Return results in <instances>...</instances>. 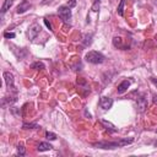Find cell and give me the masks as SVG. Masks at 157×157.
I'll use <instances>...</instances> for the list:
<instances>
[{"mask_svg": "<svg viewBox=\"0 0 157 157\" xmlns=\"http://www.w3.org/2000/svg\"><path fill=\"white\" fill-rule=\"evenodd\" d=\"M156 133H157V130H156Z\"/></svg>", "mask_w": 157, "mask_h": 157, "instance_id": "cell-27", "label": "cell"}, {"mask_svg": "<svg viewBox=\"0 0 157 157\" xmlns=\"http://www.w3.org/2000/svg\"><path fill=\"white\" fill-rule=\"evenodd\" d=\"M124 4H125V0H120V3L118 5V9H117V12H118L119 16L124 15Z\"/></svg>", "mask_w": 157, "mask_h": 157, "instance_id": "cell-14", "label": "cell"}, {"mask_svg": "<svg viewBox=\"0 0 157 157\" xmlns=\"http://www.w3.org/2000/svg\"><path fill=\"white\" fill-rule=\"evenodd\" d=\"M156 146H157V142H156Z\"/></svg>", "mask_w": 157, "mask_h": 157, "instance_id": "cell-26", "label": "cell"}, {"mask_svg": "<svg viewBox=\"0 0 157 157\" xmlns=\"http://www.w3.org/2000/svg\"><path fill=\"white\" fill-rule=\"evenodd\" d=\"M41 32V26L38 25V23H33L30 28H28V31H27V38L30 39V41H33L36 37H37V34Z\"/></svg>", "mask_w": 157, "mask_h": 157, "instance_id": "cell-4", "label": "cell"}, {"mask_svg": "<svg viewBox=\"0 0 157 157\" xmlns=\"http://www.w3.org/2000/svg\"><path fill=\"white\" fill-rule=\"evenodd\" d=\"M150 80H151V82H153V84L157 86V79H155V77H150Z\"/></svg>", "mask_w": 157, "mask_h": 157, "instance_id": "cell-24", "label": "cell"}, {"mask_svg": "<svg viewBox=\"0 0 157 157\" xmlns=\"http://www.w3.org/2000/svg\"><path fill=\"white\" fill-rule=\"evenodd\" d=\"M136 102H137V111H139L140 113H142V112L147 108V99L145 98L144 95H141V96L137 97Z\"/></svg>", "mask_w": 157, "mask_h": 157, "instance_id": "cell-7", "label": "cell"}, {"mask_svg": "<svg viewBox=\"0 0 157 157\" xmlns=\"http://www.w3.org/2000/svg\"><path fill=\"white\" fill-rule=\"evenodd\" d=\"M3 76H4V80H5V84H6L8 90H14L15 88V85H14V82H15L14 75L11 73H9V71H5L3 74Z\"/></svg>", "mask_w": 157, "mask_h": 157, "instance_id": "cell-6", "label": "cell"}, {"mask_svg": "<svg viewBox=\"0 0 157 157\" xmlns=\"http://www.w3.org/2000/svg\"><path fill=\"white\" fill-rule=\"evenodd\" d=\"M101 123L103 124V127L106 128V129H107L109 133H117V131H118V128H117L116 125H113L111 122H107V120L102 119V120H101Z\"/></svg>", "mask_w": 157, "mask_h": 157, "instance_id": "cell-10", "label": "cell"}, {"mask_svg": "<svg viewBox=\"0 0 157 157\" xmlns=\"http://www.w3.org/2000/svg\"><path fill=\"white\" fill-rule=\"evenodd\" d=\"M68 6H69V8H75V6H76V0H69Z\"/></svg>", "mask_w": 157, "mask_h": 157, "instance_id": "cell-22", "label": "cell"}, {"mask_svg": "<svg viewBox=\"0 0 157 157\" xmlns=\"http://www.w3.org/2000/svg\"><path fill=\"white\" fill-rule=\"evenodd\" d=\"M52 148H53V146H52L49 142H39V145H38V147H37V150H38L39 152L49 151V150H52Z\"/></svg>", "mask_w": 157, "mask_h": 157, "instance_id": "cell-11", "label": "cell"}, {"mask_svg": "<svg viewBox=\"0 0 157 157\" xmlns=\"http://www.w3.org/2000/svg\"><path fill=\"white\" fill-rule=\"evenodd\" d=\"M130 84H131V81H129V80H124V81H122L119 85H118V93L119 95H123L129 87H130Z\"/></svg>", "mask_w": 157, "mask_h": 157, "instance_id": "cell-8", "label": "cell"}, {"mask_svg": "<svg viewBox=\"0 0 157 157\" xmlns=\"http://www.w3.org/2000/svg\"><path fill=\"white\" fill-rule=\"evenodd\" d=\"M44 23H45V26L48 27V30L49 31H53V27H52V25H50V22L47 20V19H44Z\"/></svg>", "mask_w": 157, "mask_h": 157, "instance_id": "cell-23", "label": "cell"}, {"mask_svg": "<svg viewBox=\"0 0 157 157\" xmlns=\"http://www.w3.org/2000/svg\"><path fill=\"white\" fill-rule=\"evenodd\" d=\"M22 128L23 129H37V128H39V125L37 124V123H23L22 124Z\"/></svg>", "mask_w": 157, "mask_h": 157, "instance_id": "cell-13", "label": "cell"}, {"mask_svg": "<svg viewBox=\"0 0 157 157\" xmlns=\"http://www.w3.org/2000/svg\"><path fill=\"white\" fill-rule=\"evenodd\" d=\"M45 137H47L48 140H52V141H53V140H55V139H57V135H55L54 133L47 131V133H45Z\"/></svg>", "mask_w": 157, "mask_h": 157, "instance_id": "cell-19", "label": "cell"}, {"mask_svg": "<svg viewBox=\"0 0 157 157\" xmlns=\"http://www.w3.org/2000/svg\"><path fill=\"white\" fill-rule=\"evenodd\" d=\"M85 60L90 64H102L104 60H106V57H104L102 53H99V52L90 50L85 57Z\"/></svg>", "mask_w": 157, "mask_h": 157, "instance_id": "cell-2", "label": "cell"}, {"mask_svg": "<svg viewBox=\"0 0 157 157\" xmlns=\"http://www.w3.org/2000/svg\"><path fill=\"white\" fill-rule=\"evenodd\" d=\"M30 8H31V4L27 2V0H23V2L17 6L16 12H17V14H23V12H26L27 10H30Z\"/></svg>", "mask_w": 157, "mask_h": 157, "instance_id": "cell-9", "label": "cell"}, {"mask_svg": "<svg viewBox=\"0 0 157 157\" xmlns=\"http://www.w3.org/2000/svg\"><path fill=\"white\" fill-rule=\"evenodd\" d=\"M99 6H101V0H95L93 5H92V11L93 12H98L99 11Z\"/></svg>", "mask_w": 157, "mask_h": 157, "instance_id": "cell-18", "label": "cell"}, {"mask_svg": "<svg viewBox=\"0 0 157 157\" xmlns=\"http://www.w3.org/2000/svg\"><path fill=\"white\" fill-rule=\"evenodd\" d=\"M12 4H14V0H5L4 4H3V6H2V14L4 15V14L12 6Z\"/></svg>", "mask_w": 157, "mask_h": 157, "instance_id": "cell-12", "label": "cell"}, {"mask_svg": "<svg viewBox=\"0 0 157 157\" xmlns=\"http://www.w3.org/2000/svg\"><path fill=\"white\" fill-rule=\"evenodd\" d=\"M58 14L60 16V19L68 23L70 20H71V8H69L68 5H63V6H59L58 9Z\"/></svg>", "mask_w": 157, "mask_h": 157, "instance_id": "cell-3", "label": "cell"}, {"mask_svg": "<svg viewBox=\"0 0 157 157\" xmlns=\"http://www.w3.org/2000/svg\"><path fill=\"white\" fill-rule=\"evenodd\" d=\"M31 68L34 69V70H43V69H44V64L41 63V62H37V63H33V64L31 65Z\"/></svg>", "mask_w": 157, "mask_h": 157, "instance_id": "cell-17", "label": "cell"}, {"mask_svg": "<svg viewBox=\"0 0 157 157\" xmlns=\"http://www.w3.org/2000/svg\"><path fill=\"white\" fill-rule=\"evenodd\" d=\"M4 37L5 38H15L16 34L14 32H4Z\"/></svg>", "mask_w": 157, "mask_h": 157, "instance_id": "cell-21", "label": "cell"}, {"mask_svg": "<svg viewBox=\"0 0 157 157\" xmlns=\"http://www.w3.org/2000/svg\"><path fill=\"white\" fill-rule=\"evenodd\" d=\"M134 139L133 137H125V139H122V140H118V141H101V142H97V144H93L92 146L96 147V148H117V147H123V146H127V145H130L133 144Z\"/></svg>", "mask_w": 157, "mask_h": 157, "instance_id": "cell-1", "label": "cell"}, {"mask_svg": "<svg viewBox=\"0 0 157 157\" xmlns=\"http://www.w3.org/2000/svg\"><path fill=\"white\" fill-rule=\"evenodd\" d=\"M99 106H101V108H103L104 111H108V109H111L112 106H113V99H112L111 97L103 96V97H101V99H99Z\"/></svg>", "mask_w": 157, "mask_h": 157, "instance_id": "cell-5", "label": "cell"}, {"mask_svg": "<svg viewBox=\"0 0 157 157\" xmlns=\"http://www.w3.org/2000/svg\"><path fill=\"white\" fill-rule=\"evenodd\" d=\"M113 45H114L116 48H122V47H123V41H122V38H120V37H114V38H113Z\"/></svg>", "mask_w": 157, "mask_h": 157, "instance_id": "cell-15", "label": "cell"}, {"mask_svg": "<svg viewBox=\"0 0 157 157\" xmlns=\"http://www.w3.org/2000/svg\"><path fill=\"white\" fill-rule=\"evenodd\" d=\"M17 153H19L20 156H25V147H23L22 145H19V146H17Z\"/></svg>", "mask_w": 157, "mask_h": 157, "instance_id": "cell-20", "label": "cell"}, {"mask_svg": "<svg viewBox=\"0 0 157 157\" xmlns=\"http://www.w3.org/2000/svg\"><path fill=\"white\" fill-rule=\"evenodd\" d=\"M153 103H155V104H157V95H155V96H153Z\"/></svg>", "mask_w": 157, "mask_h": 157, "instance_id": "cell-25", "label": "cell"}, {"mask_svg": "<svg viewBox=\"0 0 157 157\" xmlns=\"http://www.w3.org/2000/svg\"><path fill=\"white\" fill-rule=\"evenodd\" d=\"M91 43H92V34L90 33V34H86L84 37V44H85V47H88Z\"/></svg>", "mask_w": 157, "mask_h": 157, "instance_id": "cell-16", "label": "cell"}]
</instances>
